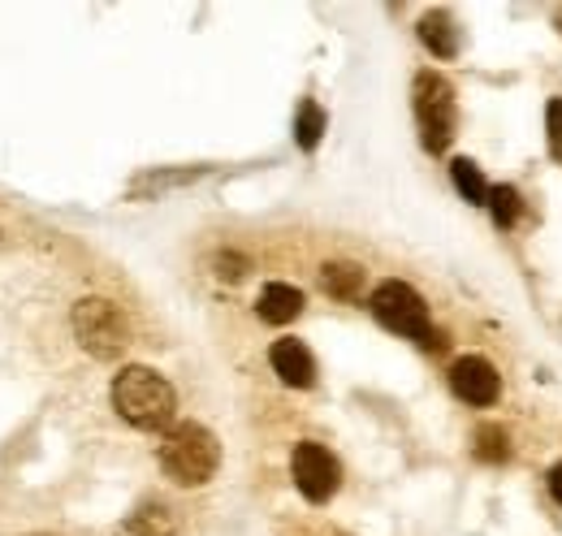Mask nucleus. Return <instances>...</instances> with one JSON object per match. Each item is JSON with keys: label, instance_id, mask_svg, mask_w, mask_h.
Instances as JSON below:
<instances>
[{"label": "nucleus", "instance_id": "obj_1", "mask_svg": "<svg viewBox=\"0 0 562 536\" xmlns=\"http://www.w3.org/2000/svg\"><path fill=\"white\" fill-rule=\"evenodd\" d=\"M113 406L126 424H135L143 433H160V428H173L178 394L160 372L131 364L113 377Z\"/></svg>", "mask_w": 562, "mask_h": 536}, {"label": "nucleus", "instance_id": "obj_2", "mask_svg": "<svg viewBox=\"0 0 562 536\" xmlns=\"http://www.w3.org/2000/svg\"><path fill=\"white\" fill-rule=\"evenodd\" d=\"M156 459H160V471L173 480V484H182V489H200V484H209L216 468H221V446H216V437H212L204 424H173L169 433H165V442H160V450H156Z\"/></svg>", "mask_w": 562, "mask_h": 536}, {"label": "nucleus", "instance_id": "obj_3", "mask_svg": "<svg viewBox=\"0 0 562 536\" xmlns=\"http://www.w3.org/2000/svg\"><path fill=\"white\" fill-rule=\"evenodd\" d=\"M368 308H372V316H376L390 334L412 337V342H420L424 350H441V346H446V337L437 334L432 321H428V303H424L407 281H381V286L372 290Z\"/></svg>", "mask_w": 562, "mask_h": 536}, {"label": "nucleus", "instance_id": "obj_4", "mask_svg": "<svg viewBox=\"0 0 562 536\" xmlns=\"http://www.w3.org/2000/svg\"><path fill=\"white\" fill-rule=\"evenodd\" d=\"M74 337L82 342L87 355L95 359H122L131 346V325L109 299H82L74 303Z\"/></svg>", "mask_w": 562, "mask_h": 536}, {"label": "nucleus", "instance_id": "obj_5", "mask_svg": "<svg viewBox=\"0 0 562 536\" xmlns=\"http://www.w3.org/2000/svg\"><path fill=\"white\" fill-rule=\"evenodd\" d=\"M416 122H420V143L424 152H446L450 147V138H454V87L441 78V74H432V69H424L416 74Z\"/></svg>", "mask_w": 562, "mask_h": 536}, {"label": "nucleus", "instance_id": "obj_6", "mask_svg": "<svg viewBox=\"0 0 562 536\" xmlns=\"http://www.w3.org/2000/svg\"><path fill=\"white\" fill-rule=\"evenodd\" d=\"M290 476H294L299 493L321 506V502H329V498L338 493L342 468H338V459H334L321 442H299L294 455H290Z\"/></svg>", "mask_w": 562, "mask_h": 536}, {"label": "nucleus", "instance_id": "obj_7", "mask_svg": "<svg viewBox=\"0 0 562 536\" xmlns=\"http://www.w3.org/2000/svg\"><path fill=\"white\" fill-rule=\"evenodd\" d=\"M450 390L468 402V406H493L497 394H502V377H497V368H493L490 359L463 355L450 368Z\"/></svg>", "mask_w": 562, "mask_h": 536}, {"label": "nucleus", "instance_id": "obj_8", "mask_svg": "<svg viewBox=\"0 0 562 536\" xmlns=\"http://www.w3.org/2000/svg\"><path fill=\"white\" fill-rule=\"evenodd\" d=\"M269 364H273V372L281 381L294 386V390H312L316 386V359L299 337H278L269 346Z\"/></svg>", "mask_w": 562, "mask_h": 536}, {"label": "nucleus", "instance_id": "obj_9", "mask_svg": "<svg viewBox=\"0 0 562 536\" xmlns=\"http://www.w3.org/2000/svg\"><path fill=\"white\" fill-rule=\"evenodd\" d=\"M256 312H260V321H269V325H290V321L303 312V290H299V286H285V281H269V286L260 290Z\"/></svg>", "mask_w": 562, "mask_h": 536}, {"label": "nucleus", "instance_id": "obj_10", "mask_svg": "<svg viewBox=\"0 0 562 536\" xmlns=\"http://www.w3.org/2000/svg\"><path fill=\"white\" fill-rule=\"evenodd\" d=\"M420 40H424V48H428L432 57H441V62H454V57H459V26H454V18H450L446 9L424 13Z\"/></svg>", "mask_w": 562, "mask_h": 536}, {"label": "nucleus", "instance_id": "obj_11", "mask_svg": "<svg viewBox=\"0 0 562 536\" xmlns=\"http://www.w3.org/2000/svg\"><path fill=\"white\" fill-rule=\"evenodd\" d=\"M321 286H325V294L355 303V299L363 294V268L347 265V260H334V265L321 268Z\"/></svg>", "mask_w": 562, "mask_h": 536}, {"label": "nucleus", "instance_id": "obj_12", "mask_svg": "<svg viewBox=\"0 0 562 536\" xmlns=\"http://www.w3.org/2000/svg\"><path fill=\"white\" fill-rule=\"evenodd\" d=\"M321 138H325V109H321L316 100H303L299 113H294V143H299L303 152H316Z\"/></svg>", "mask_w": 562, "mask_h": 536}, {"label": "nucleus", "instance_id": "obj_13", "mask_svg": "<svg viewBox=\"0 0 562 536\" xmlns=\"http://www.w3.org/2000/svg\"><path fill=\"white\" fill-rule=\"evenodd\" d=\"M450 178H454L459 196H463L468 203H490V182H485V174H481V165H476V160L459 156V160L450 165Z\"/></svg>", "mask_w": 562, "mask_h": 536}, {"label": "nucleus", "instance_id": "obj_14", "mask_svg": "<svg viewBox=\"0 0 562 536\" xmlns=\"http://www.w3.org/2000/svg\"><path fill=\"white\" fill-rule=\"evenodd\" d=\"M472 450H476L481 464H506V459H510L506 428H502V424H481L476 437H472Z\"/></svg>", "mask_w": 562, "mask_h": 536}, {"label": "nucleus", "instance_id": "obj_15", "mask_svg": "<svg viewBox=\"0 0 562 536\" xmlns=\"http://www.w3.org/2000/svg\"><path fill=\"white\" fill-rule=\"evenodd\" d=\"M490 212L493 221H497V230H510L515 221H519V212H524V200H519V191L515 187H490Z\"/></svg>", "mask_w": 562, "mask_h": 536}, {"label": "nucleus", "instance_id": "obj_16", "mask_svg": "<svg viewBox=\"0 0 562 536\" xmlns=\"http://www.w3.org/2000/svg\"><path fill=\"white\" fill-rule=\"evenodd\" d=\"M126 533L131 536H173V520H169L165 506H143L139 515H131Z\"/></svg>", "mask_w": 562, "mask_h": 536}, {"label": "nucleus", "instance_id": "obj_17", "mask_svg": "<svg viewBox=\"0 0 562 536\" xmlns=\"http://www.w3.org/2000/svg\"><path fill=\"white\" fill-rule=\"evenodd\" d=\"M546 134H550L554 160H562V96H554V100L546 104Z\"/></svg>", "mask_w": 562, "mask_h": 536}, {"label": "nucleus", "instance_id": "obj_18", "mask_svg": "<svg viewBox=\"0 0 562 536\" xmlns=\"http://www.w3.org/2000/svg\"><path fill=\"white\" fill-rule=\"evenodd\" d=\"M212 265H216V277H225V281H243V277L251 272L247 256H238V252H221Z\"/></svg>", "mask_w": 562, "mask_h": 536}, {"label": "nucleus", "instance_id": "obj_19", "mask_svg": "<svg viewBox=\"0 0 562 536\" xmlns=\"http://www.w3.org/2000/svg\"><path fill=\"white\" fill-rule=\"evenodd\" d=\"M546 484H550V498H554V502L562 506V464H554V468H550Z\"/></svg>", "mask_w": 562, "mask_h": 536}, {"label": "nucleus", "instance_id": "obj_20", "mask_svg": "<svg viewBox=\"0 0 562 536\" xmlns=\"http://www.w3.org/2000/svg\"><path fill=\"white\" fill-rule=\"evenodd\" d=\"M559 26H562V13H559Z\"/></svg>", "mask_w": 562, "mask_h": 536}]
</instances>
